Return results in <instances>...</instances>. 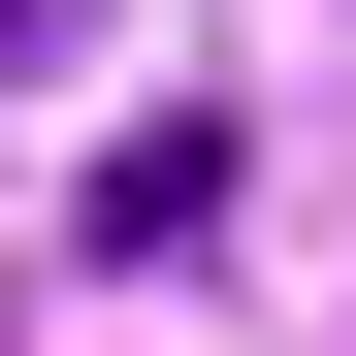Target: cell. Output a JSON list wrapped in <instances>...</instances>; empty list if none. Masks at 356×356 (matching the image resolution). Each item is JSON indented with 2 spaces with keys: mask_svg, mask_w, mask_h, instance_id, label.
<instances>
[{
  "mask_svg": "<svg viewBox=\"0 0 356 356\" xmlns=\"http://www.w3.org/2000/svg\"><path fill=\"white\" fill-rule=\"evenodd\" d=\"M97 259L195 291V259H227V130H130V162H97Z\"/></svg>",
  "mask_w": 356,
  "mask_h": 356,
  "instance_id": "1",
  "label": "cell"
},
{
  "mask_svg": "<svg viewBox=\"0 0 356 356\" xmlns=\"http://www.w3.org/2000/svg\"><path fill=\"white\" fill-rule=\"evenodd\" d=\"M65 33H97V0H0V97H33V65H65Z\"/></svg>",
  "mask_w": 356,
  "mask_h": 356,
  "instance_id": "2",
  "label": "cell"
}]
</instances>
